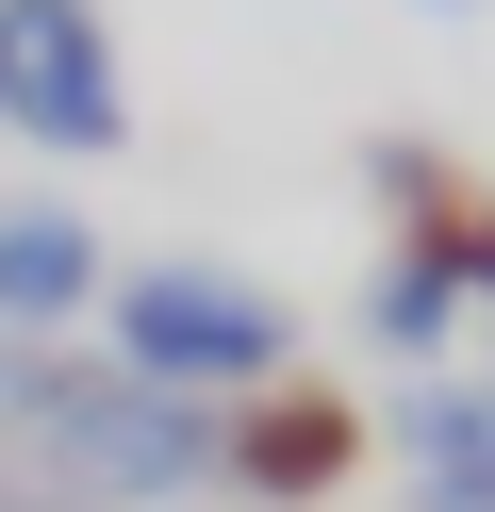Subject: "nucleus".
<instances>
[{
    "label": "nucleus",
    "instance_id": "obj_1",
    "mask_svg": "<svg viewBox=\"0 0 495 512\" xmlns=\"http://www.w3.org/2000/svg\"><path fill=\"white\" fill-rule=\"evenodd\" d=\"M99 364L231 413V397H264V380H297V314H281V281L165 248V265H116V281H99Z\"/></svg>",
    "mask_w": 495,
    "mask_h": 512
},
{
    "label": "nucleus",
    "instance_id": "obj_2",
    "mask_svg": "<svg viewBox=\"0 0 495 512\" xmlns=\"http://www.w3.org/2000/svg\"><path fill=\"white\" fill-rule=\"evenodd\" d=\"M0 133L50 149V166L132 149V67H116L99 0H0Z\"/></svg>",
    "mask_w": 495,
    "mask_h": 512
},
{
    "label": "nucleus",
    "instance_id": "obj_3",
    "mask_svg": "<svg viewBox=\"0 0 495 512\" xmlns=\"http://www.w3.org/2000/svg\"><path fill=\"white\" fill-rule=\"evenodd\" d=\"M363 446H380V413H347L330 380H264V397L215 413V496L314 512V496H347V479H363Z\"/></svg>",
    "mask_w": 495,
    "mask_h": 512
},
{
    "label": "nucleus",
    "instance_id": "obj_4",
    "mask_svg": "<svg viewBox=\"0 0 495 512\" xmlns=\"http://www.w3.org/2000/svg\"><path fill=\"white\" fill-rule=\"evenodd\" d=\"M99 281H116V248H99V215L66 199V182L0 199V347H66L99 314Z\"/></svg>",
    "mask_w": 495,
    "mask_h": 512
},
{
    "label": "nucleus",
    "instance_id": "obj_5",
    "mask_svg": "<svg viewBox=\"0 0 495 512\" xmlns=\"http://www.w3.org/2000/svg\"><path fill=\"white\" fill-rule=\"evenodd\" d=\"M396 479H413V512H495V380L479 364H429L413 397L380 413Z\"/></svg>",
    "mask_w": 495,
    "mask_h": 512
},
{
    "label": "nucleus",
    "instance_id": "obj_6",
    "mask_svg": "<svg viewBox=\"0 0 495 512\" xmlns=\"http://www.w3.org/2000/svg\"><path fill=\"white\" fill-rule=\"evenodd\" d=\"M462 331H479V298L446 281V248H396V232H380V265H363V347L429 380V364H446Z\"/></svg>",
    "mask_w": 495,
    "mask_h": 512
},
{
    "label": "nucleus",
    "instance_id": "obj_7",
    "mask_svg": "<svg viewBox=\"0 0 495 512\" xmlns=\"http://www.w3.org/2000/svg\"><path fill=\"white\" fill-rule=\"evenodd\" d=\"M462 182H479L462 149H429V133H363V199H380V232H429Z\"/></svg>",
    "mask_w": 495,
    "mask_h": 512
},
{
    "label": "nucleus",
    "instance_id": "obj_8",
    "mask_svg": "<svg viewBox=\"0 0 495 512\" xmlns=\"http://www.w3.org/2000/svg\"><path fill=\"white\" fill-rule=\"evenodd\" d=\"M0 512H50V496H33V479H17V463H0Z\"/></svg>",
    "mask_w": 495,
    "mask_h": 512
},
{
    "label": "nucleus",
    "instance_id": "obj_9",
    "mask_svg": "<svg viewBox=\"0 0 495 512\" xmlns=\"http://www.w3.org/2000/svg\"><path fill=\"white\" fill-rule=\"evenodd\" d=\"M429 17H479V0H429Z\"/></svg>",
    "mask_w": 495,
    "mask_h": 512
},
{
    "label": "nucleus",
    "instance_id": "obj_10",
    "mask_svg": "<svg viewBox=\"0 0 495 512\" xmlns=\"http://www.w3.org/2000/svg\"><path fill=\"white\" fill-rule=\"evenodd\" d=\"M479 331H495V314H479ZM479 380H495V364H479Z\"/></svg>",
    "mask_w": 495,
    "mask_h": 512
}]
</instances>
